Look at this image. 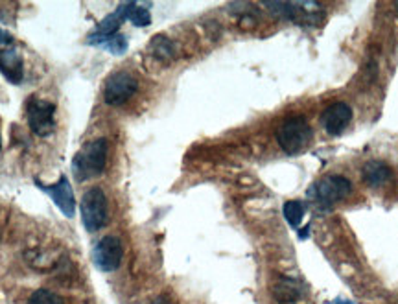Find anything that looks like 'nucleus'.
<instances>
[{"instance_id": "ddd939ff", "label": "nucleus", "mask_w": 398, "mask_h": 304, "mask_svg": "<svg viewBox=\"0 0 398 304\" xmlns=\"http://www.w3.org/2000/svg\"><path fill=\"white\" fill-rule=\"evenodd\" d=\"M361 177L370 188H381L392 181V171L381 160H369L361 168Z\"/></svg>"}, {"instance_id": "7ed1b4c3", "label": "nucleus", "mask_w": 398, "mask_h": 304, "mask_svg": "<svg viewBox=\"0 0 398 304\" xmlns=\"http://www.w3.org/2000/svg\"><path fill=\"white\" fill-rule=\"evenodd\" d=\"M82 223L85 231L96 232L104 229L109 220V207H107V198L102 188H88L82 199Z\"/></svg>"}, {"instance_id": "a211bd4d", "label": "nucleus", "mask_w": 398, "mask_h": 304, "mask_svg": "<svg viewBox=\"0 0 398 304\" xmlns=\"http://www.w3.org/2000/svg\"><path fill=\"white\" fill-rule=\"evenodd\" d=\"M28 304H63V301L55 293L48 292V289H37L30 297Z\"/></svg>"}, {"instance_id": "5701e85b", "label": "nucleus", "mask_w": 398, "mask_h": 304, "mask_svg": "<svg viewBox=\"0 0 398 304\" xmlns=\"http://www.w3.org/2000/svg\"><path fill=\"white\" fill-rule=\"evenodd\" d=\"M0 148H2V138H0Z\"/></svg>"}, {"instance_id": "9b49d317", "label": "nucleus", "mask_w": 398, "mask_h": 304, "mask_svg": "<svg viewBox=\"0 0 398 304\" xmlns=\"http://www.w3.org/2000/svg\"><path fill=\"white\" fill-rule=\"evenodd\" d=\"M124 21H127V4H120L113 13H109V15L105 17L104 21L96 26V30L88 35L87 43L93 44L96 43V41H100V39L115 35L116 30L122 26V22Z\"/></svg>"}, {"instance_id": "6e6552de", "label": "nucleus", "mask_w": 398, "mask_h": 304, "mask_svg": "<svg viewBox=\"0 0 398 304\" xmlns=\"http://www.w3.org/2000/svg\"><path fill=\"white\" fill-rule=\"evenodd\" d=\"M35 187L54 201L55 207L61 210V214L65 218H74V214H76V198H74V190H72L68 177L61 175L59 181L54 182V184H44V182L35 179Z\"/></svg>"}, {"instance_id": "b1692460", "label": "nucleus", "mask_w": 398, "mask_h": 304, "mask_svg": "<svg viewBox=\"0 0 398 304\" xmlns=\"http://www.w3.org/2000/svg\"><path fill=\"white\" fill-rule=\"evenodd\" d=\"M395 8H397V11H398V2H397V4H395Z\"/></svg>"}, {"instance_id": "412c9836", "label": "nucleus", "mask_w": 398, "mask_h": 304, "mask_svg": "<svg viewBox=\"0 0 398 304\" xmlns=\"http://www.w3.org/2000/svg\"><path fill=\"white\" fill-rule=\"evenodd\" d=\"M328 304H354V303L352 301H347V298L339 297V298H334V301H330Z\"/></svg>"}, {"instance_id": "39448f33", "label": "nucleus", "mask_w": 398, "mask_h": 304, "mask_svg": "<svg viewBox=\"0 0 398 304\" xmlns=\"http://www.w3.org/2000/svg\"><path fill=\"white\" fill-rule=\"evenodd\" d=\"M28 126L37 137H50L55 129V104L39 99L35 96L28 99Z\"/></svg>"}, {"instance_id": "9d476101", "label": "nucleus", "mask_w": 398, "mask_h": 304, "mask_svg": "<svg viewBox=\"0 0 398 304\" xmlns=\"http://www.w3.org/2000/svg\"><path fill=\"white\" fill-rule=\"evenodd\" d=\"M304 292H306V287L303 282L298 278H292V276H278L271 287L273 298L281 304L297 303L304 297Z\"/></svg>"}, {"instance_id": "4468645a", "label": "nucleus", "mask_w": 398, "mask_h": 304, "mask_svg": "<svg viewBox=\"0 0 398 304\" xmlns=\"http://www.w3.org/2000/svg\"><path fill=\"white\" fill-rule=\"evenodd\" d=\"M149 50L160 61H170L176 57V46L166 35H155L149 43Z\"/></svg>"}, {"instance_id": "f03ea898", "label": "nucleus", "mask_w": 398, "mask_h": 304, "mask_svg": "<svg viewBox=\"0 0 398 304\" xmlns=\"http://www.w3.org/2000/svg\"><path fill=\"white\" fill-rule=\"evenodd\" d=\"M276 142L287 155L301 153L314 138V131L304 116H290L276 129Z\"/></svg>"}, {"instance_id": "aec40b11", "label": "nucleus", "mask_w": 398, "mask_h": 304, "mask_svg": "<svg viewBox=\"0 0 398 304\" xmlns=\"http://www.w3.org/2000/svg\"><path fill=\"white\" fill-rule=\"evenodd\" d=\"M308 232H310V225L298 229V236H301V240H306V238H308Z\"/></svg>"}, {"instance_id": "1a4fd4ad", "label": "nucleus", "mask_w": 398, "mask_h": 304, "mask_svg": "<svg viewBox=\"0 0 398 304\" xmlns=\"http://www.w3.org/2000/svg\"><path fill=\"white\" fill-rule=\"evenodd\" d=\"M352 120V109L345 102H334L321 113V124L330 135H341Z\"/></svg>"}, {"instance_id": "dca6fc26", "label": "nucleus", "mask_w": 398, "mask_h": 304, "mask_svg": "<svg viewBox=\"0 0 398 304\" xmlns=\"http://www.w3.org/2000/svg\"><path fill=\"white\" fill-rule=\"evenodd\" d=\"M93 46H102V48L107 50L109 54L122 55V54H126L127 39L124 37L122 33H115V35H111V37L100 39V41L93 43Z\"/></svg>"}, {"instance_id": "6ab92c4d", "label": "nucleus", "mask_w": 398, "mask_h": 304, "mask_svg": "<svg viewBox=\"0 0 398 304\" xmlns=\"http://www.w3.org/2000/svg\"><path fill=\"white\" fill-rule=\"evenodd\" d=\"M10 43H13V37H11L10 33L6 32V30L0 28V44H10Z\"/></svg>"}, {"instance_id": "f3484780", "label": "nucleus", "mask_w": 398, "mask_h": 304, "mask_svg": "<svg viewBox=\"0 0 398 304\" xmlns=\"http://www.w3.org/2000/svg\"><path fill=\"white\" fill-rule=\"evenodd\" d=\"M282 212H284V218L290 223V227H293V229L301 227L304 218V205L301 201H286L282 207Z\"/></svg>"}, {"instance_id": "f257e3e1", "label": "nucleus", "mask_w": 398, "mask_h": 304, "mask_svg": "<svg viewBox=\"0 0 398 304\" xmlns=\"http://www.w3.org/2000/svg\"><path fill=\"white\" fill-rule=\"evenodd\" d=\"M107 153H109V142L107 138H94L83 146L72 159V173L77 181H88L96 179L105 170L107 164Z\"/></svg>"}, {"instance_id": "4be33fe9", "label": "nucleus", "mask_w": 398, "mask_h": 304, "mask_svg": "<svg viewBox=\"0 0 398 304\" xmlns=\"http://www.w3.org/2000/svg\"><path fill=\"white\" fill-rule=\"evenodd\" d=\"M151 304H173V303H171L170 298L159 297V298H155V301H153V303H151Z\"/></svg>"}, {"instance_id": "20e7f679", "label": "nucleus", "mask_w": 398, "mask_h": 304, "mask_svg": "<svg viewBox=\"0 0 398 304\" xmlns=\"http://www.w3.org/2000/svg\"><path fill=\"white\" fill-rule=\"evenodd\" d=\"M352 193V182L343 175L323 177L308 188V198L317 201L323 207H332L337 201L348 198Z\"/></svg>"}, {"instance_id": "0eeeda50", "label": "nucleus", "mask_w": 398, "mask_h": 304, "mask_svg": "<svg viewBox=\"0 0 398 304\" xmlns=\"http://www.w3.org/2000/svg\"><path fill=\"white\" fill-rule=\"evenodd\" d=\"M122 256H124V247L118 236H104L93 249V262L100 271L111 273L116 271L122 264Z\"/></svg>"}, {"instance_id": "2eb2a0df", "label": "nucleus", "mask_w": 398, "mask_h": 304, "mask_svg": "<svg viewBox=\"0 0 398 304\" xmlns=\"http://www.w3.org/2000/svg\"><path fill=\"white\" fill-rule=\"evenodd\" d=\"M127 21L131 22L133 26H148L151 22V13L146 6L137 4V2H129L127 4Z\"/></svg>"}, {"instance_id": "423d86ee", "label": "nucleus", "mask_w": 398, "mask_h": 304, "mask_svg": "<svg viewBox=\"0 0 398 304\" xmlns=\"http://www.w3.org/2000/svg\"><path fill=\"white\" fill-rule=\"evenodd\" d=\"M138 88L137 77L133 76L131 72L120 70L111 74L107 77L104 87V99L105 104L111 105V107H118V105H124L127 99H131L135 96Z\"/></svg>"}, {"instance_id": "f8f14e48", "label": "nucleus", "mask_w": 398, "mask_h": 304, "mask_svg": "<svg viewBox=\"0 0 398 304\" xmlns=\"http://www.w3.org/2000/svg\"><path fill=\"white\" fill-rule=\"evenodd\" d=\"M0 74L11 83H21L24 77V61L15 48L0 50Z\"/></svg>"}]
</instances>
